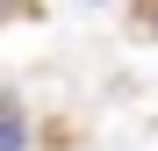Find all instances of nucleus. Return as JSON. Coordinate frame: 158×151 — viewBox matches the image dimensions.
Wrapping results in <instances>:
<instances>
[{
  "label": "nucleus",
  "instance_id": "nucleus-1",
  "mask_svg": "<svg viewBox=\"0 0 158 151\" xmlns=\"http://www.w3.org/2000/svg\"><path fill=\"white\" fill-rule=\"evenodd\" d=\"M0 151H29V122L15 101H0Z\"/></svg>",
  "mask_w": 158,
  "mask_h": 151
},
{
  "label": "nucleus",
  "instance_id": "nucleus-2",
  "mask_svg": "<svg viewBox=\"0 0 158 151\" xmlns=\"http://www.w3.org/2000/svg\"><path fill=\"white\" fill-rule=\"evenodd\" d=\"M129 29H137V36H151V43H158V0H137V7H129Z\"/></svg>",
  "mask_w": 158,
  "mask_h": 151
}]
</instances>
